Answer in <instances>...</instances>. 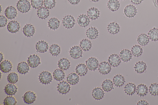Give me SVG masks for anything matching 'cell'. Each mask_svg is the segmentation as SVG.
I'll return each instance as SVG.
<instances>
[{
  "label": "cell",
  "instance_id": "cell-1",
  "mask_svg": "<svg viewBox=\"0 0 158 105\" xmlns=\"http://www.w3.org/2000/svg\"><path fill=\"white\" fill-rule=\"evenodd\" d=\"M17 8L20 12L26 13L30 10L31 5L27 0H20L17 4Z\"/></svg>",
  "mask_w": 158,
  "mask_h": 105
},
{
  "label": "cell",
  "instance_id": "cell-2",
  "mask_svg": "<svg viewBox=\"0 0 158 105\" xmlns=\"http://www.w3.org/2000/svg\"><path fill=\"white\" fill-rule=\"evenodd\" d=\"M39 79L41 83L43 84H50L52 80L51 74L47 71H43L40 75Z\"/></svg>",
  "mask_w": 158,
  "mask_h": 105
},
{
  "label": "cell",
  "instance_id": "cell-3",
  "mask_svg": "<svg viewBox=\"0 0 158 105\" xmlns=\"http://www.w3.org/2000/svg\"><path fill=\"white\" fill-rule=\"evenodd\" d=\"M63 24L66 28L70 29L74 26L75 24V21L74 18L72 16H67L63 19Z\"/></svg>",
  "mask_w": 158,
  "mask_h": 105
},
{
  "label": "cell",
  "instance_id": "cell-4",
  "mask_svg": "<svg viewBox=\"0 0 158 105\" xmlns=\"http://www.w3.org/2000/svg\"><path fill=\"white\" fill-rule=\"evenodd\" d=\"M28 63L31 67L36 68L40 64V59L37 55H32L28 58Z\"/></svg>",
  "mask_w": 158,
  "mask_h": 105
},
{
  "label": "cell",
  "instance_id": "cell-5",
  "mask_svg": "<svg viewBox=\"0 0 158 105\" xmlns=\"http://www.w3.org/2000/svg\"><path fill=\"white\" fill-rule=\"evenodd\" d=\"M86 65L88 68L91 71L96 70L99 66V62L97 59L91 57L86 61Z\"/></svg>",
  "mask_w": 158,
  "mask_h": 105
},
{
  "label": "cell",
  "instance_id": "cell-6",
  "mask_svg": "<svg viewBox=\"0 0 158 105\" xmlns=\"http://www.w3.org/2000/svg\"><path fill=\"white\" fill-rule=\"evenodd\" d=\"M57 88L59 91L63 94L68 93L71 89L69 84L67 82L64 81L58 84Z\"/></svg>",
  "mask_w": 158,
  "mask_h": 105
},
{
  "label": "cell",
  "instance_id": "cell-7",
  "mask_svg": "<svg viewBox=\"0 0 158 105\" xmlns=\"http://www.w3.org/2000/svg\"><path fill=\"white\" fill-rule=\"evenodd\" d=\"M83 53L81 48L78 46L72 47L70 51L71 56L74 59H77L82 56Z\"/></svg>",
  "mask_w": 158,
  "mask_h": 105
},
{
  "label": "cell",
  "instance_id": "cell-8",
  "mask_svg": "<svg viewBox=\"0 0 158 105\" xmlns=\"http://www.w3.org/2000/svg\"><path fill=\"white\" fill-rule=\"evenodd\" d=\"M137 10L132 5L127 6L124 10V13L126 16L129 18L134 17L136 14Z\"/></svg>",
  "mask_w": 158,
  "mask_h": 105
},
{
  "label": "cell",
  "instance_id": "cell-9",
  "mask_svg": "<svg viewBox=\"0 0 158 105\" xmlns=\"http://www.w3.org/2000/svg\"><path fill=\"white\" fill-rule=\"evenodd\" d=\"M36 94L31 91L26 92L23 96L25 102L28 104L33 103L36 100Z\"/></svg>",
  "mask_w": 158,
  "mask_h": 105
},
{
  "label": "cell",
  "instance_id": "cell-10",
  "mask_svg": "<svg viewBox=\"0 0 158 105\" xmlns=\"http://www.w3.org/2000/svg\"><path fill=\"white\" fill-rule=\"evenodd\" d=\"M111 67L110 64L107 62L101 63L99 67V72L103 75L107 74L111 71Z\"/></svg>",
  "mask_w": 158,
  "mask_h": 105
},
{
  "label": "cell",
  "instance_id": "cell-11",
  "mask_svg": "<svg viewBox=\"0 0 158 105\" xmlns=\"http://www.w3.org/2000/svg\"><path fill=\"white\" fill-rule=\"evenodd\" d=\"M5 14L7 18L11 20L14 19L17 16V12L16 9L12 6L9 7L5 10Z\"/></svg>",
  "mask_w": 158,
  "mask_h": 105
},
{
  "label": "cell",
  "instance_id": "cell-12",
  "mask_svg": "<svg viewBox=\"0 0 158 105\" xmlns=\"http://www.w3.org/2000/svg\"><path fill=\"white\" fill-rule=\"evenodd\" d=\"M88 17L85 15H82L79 16L77 19V22L79 25L83 27L87 26L90 23Z\"/></svg>",
  "mask_w": 158,
  "mask_h": 105
},
{
  "label": "cell",
  "instance_id": "cell-13",
  "mask_svg": "<svg viewBox=\"0 0 158 105\" xmlns=\"http://www.w3.org/2000/svg\"><path fill=\"white\" fill-rule=\"evenodd\" d=\"M20 28L19 24L15 21H11L7 26L8 30L12 33H15L19 31Z\"/></svg>",
  "mask_w": 158,
  "mask_h": 105
},
{
  "label": "cell",
  "instance_id": "cell-14",
  "mask_svg": "<svg viewBox=\"0 0 158 105\" xmlns=\"http://www.w3.org/2000/svg\"><path fill=\"white\" fill-rule=\"evenodd\" d=\"M23 32L24 35L28 37L33 36L35 32L34 26L31 24H27L23 29Z\"/></svg>",
  "mask_w": 158,
  "mask_h": 105
},
{
  "label": "cell",
  "instance_id": "cell-15",
  "mask_svg": "<svg viewBox=\"0 0 158 105\" xmlns=\"http://www.w3.org/2000/svg\"><path fill=\"white\" fill-rule=\"evenodd\" d=\"M48 47V43L44 41H39L36 45V49L37 51L41 53L47 52Z\"/></svg>",
  "mask_w": 158,
  "mask_h": 105
},
{
  "label": "cell",
  "instance_id": "cell-16",
  "mask_svg": "<svg viewBox=\"0 0 158 105\" xmlns=\"http://www.w3.org/2000/svg\"><path fill=\"white\" fill-rule=\"evenodd\" d=\"M120 57L124 62H128L132 59V54L131 52L128 49H124L120 52Z\"/></svg>",
  "mask_w": 158,
  "mask_h": 105
},
{
  "label": "cell",
  "instance_id": "cell-17",
  "mask_svg": "<svg viewBox=\"0 0 158 105\" xmlns=\"http://www.w3.org/2000/svg\"><path fill=\"white\" fill-rule=\"evenodd\" d=\"M108 60L109 64L114 67L118 66L121 62L120 57L115 54L111 55L109 56Z\"/></svg>",
  "mask_w": 158,
  "mask_h": 105
},
{
  "label": "cell",
  "instance_id": "cell-18",
  "mask_svg": "<svg viewBox=\"0 0 158 105\" xmlns=\"http://www.w3.org/2000/svg\"><path fill=\"white\" fill-rule=\"evenodd\" d=\"M1 69L4 72L7 73L10 72L13 67V65L10 61L5 60L1 64Z\"/></svg>",
  "mask_w": 158,
  "mask_h": 105
},
{
  "label": "cell",
  "instance_id": "cell-19",
  "mask_svg": "<svg viewBox=\"0 0 158 105\" xmlns=\"http://www.w3.org/2000/svg\"><path fill=\"white\" fill-rule=\"evenodd\" d=\"M99 32L96 28L91 27L88 29L86 32V35L89 39L93 40L96 39L98 37Z\"/></svg>",
  "mask_w": 158,
  "mask_h": 105
},
{
  "label": "cell",
  "instance_id": "cell-20",
  "mask_svg": "<svg viewBox=\"0 0 158 105\" xmlns=\"http://www.w3.org/2000/svg\"><path fill=\"white\" fill-rule=\"evenodd\" d=\"M87 15L89 18L91 20H95L99 17V11L96 8H90L87 12Z\"/></svg>",
  "mask_w": 158,
  "mask_h": 105
},
{
  "label": "cell",
  "instance_id": "cell-21",
  "mask_svg": "<svg viewBox=\"0 0 158 105\" xmlns=\"http://www.w3.org/2000/svg\"><path fill=\"white\" fill-rule=\"evenodd\" d=\"M146 63L143 61L137 62L134 67L135 71L138 73H142L144 72L146 70Z\"/></svg>",
  "mask_w": 158,
  "mask_h": 105
},
{
  "label": "cell",
  "instance_id": "cell-22",
  "mask_svg": "<svg viewBox=\"0 0 158 105\" xmlns=\"http://www.w3.org/2000/svg\"><path fill=\"white\" fill-rule=\"evenodd\" d=\"M30 67L27 63L25 62L19 64L17 68L18 72L22 74H26L29 70Z\"/></svg>",
  "mask_w": 158,
  "mask_h": 105
},
{
  "label": "cell",
  "instance_id": "cell-23",
  "mask_svg": "<svg viewBox=\"0 0 158 105\" xmlns=\"http://www.w3.org/2000/svg\"><path fill=\"white\" fill-rule=\"evenodd\" d=\"M104 92L100 88H96L94 89L92 92L93 98L97 100H100L103 97Z\"/></svg>",
  "mask_w": 158,
  "mask_h": 105
},
{
  "label": "cell",
  "instance_id": "cell-24",
  "mask_svg": "<svg viewBox=\"0 0 158 105\" xmlns=\"http://www.w3.org/2000/svg\"><path fill=\"white\" fill-rule=\"evenodd\" d=\"M18 88L17 87L13 84H9L6 86L5 90L7 95H13L17 92Z\"/></svg>",
  "mask_w": 158,
  "mask_h": 105
},
{
  "label": "cell",
  "instance_id": "cell-25",
  "mask_svg": "<svg viewBox=\"0 0 158 105\" xmlns=\"http://www.w3.org/2000/svg\"><path fill=\"white\" fill-rule=\"evenodd\" d=\"M67 80L68 82L71 85L76 84L79 82V77L77 74L72 73L68 76Z\"/></svg>",
  "mask_w": 158,
  "mask_h": 105
},
{
  "label": "cell",
  "instance_id": "cell-26",
  "mask_svg": "<svg viewBox=\"0 0 158 105\" xmlns=\"http://www.w3.org/2000/svg\"><path fill=\"white\" fill-rule=\"evenodd\" d=\"M108 32L112 34H117L120 31V27L116 23L113 22L109 24L107 27Z\"/></svg>",
  "mask_w": 158,
  "mask_h": 105
},
{
  "label": "cell",
  "instance_id": "cell-27",
  "mask_svg": "<svg viewBox=\"0 0 158 105\" xmlns=\"http://www.w3.org/2000/svg\"><path fill=\"white\" fill-rule=\"evenodd\" d=\"M148 92V88L144 84H141L138 85L136 89L137 95L140 96H144L147 95Z\"/></svg>",
  "mask_w": 158,
  "mask_h": 105
},
{
  "label": "cell",
  "instance_id": "cell-28",
  "mask_svg": "<svg viewBox=\"0 0 158 105\" xmlns=\"http://www.w3.org/2000/svg\"><path fill=\"white\" fill-rule=\"evenodd\" d=\"M124 91L125 92L129 95H132L136 92V85L132 83L127 84L124 88Z\"/></svg>",
  "mask_w": 158,
  "mask_h": 105
},
{
  "label": "cell",
  "instance_id": "cell-29",
  "mask_svg": "<svg viewBox=\"0 0 158 105\" xmlns=\"http://www.w3.org/2000/svg\"><path fill=\"white\" fill-rule=\"evenodd\" d=\"M109 9L112 12L118 10L120 7V4L117 0H109L107 3Z\"/></svg>",
  "mask_w": 158,
  "mask_h": 105
},
{
  "label": "cell",
  "instance_id": "cell-30",
  "mask_svg": "<svg viewBox=\"0 0 158 105\" xmlns=\"http://www.w3.org/2000/svg\"><path fill=\"white\" fill-rule=\"evenodd\" d=\"M58 65L59 67L61 69L66 70L69 68L70 66V63L67 59L63 58L59 60Z\"/></svg>",
  "mask_w": 158,
  "mask_h": 105
},
{
  "label": "cell",
  "instance_id": "cell-31",
  "mask_svg": "<svg viewBox=\"0 0 158 105\" xmlns=\"http://www.w3.org/2000/svg\"><path fill=\"white\" fill-rule=\"evenodd\" d=\"M76 73L81 76H84L87 73L88 70L86 66L84 64H80L76 68Z\"/></svg>",
  "mask_w": 158,
  "mask_h": 105
},
{
  "label": "cell",
  "instance_id": "cell-32",
  "mask_svg": "<svg viewBox=\"0 0 158 105\" xmlns=\"http://www.w3.org/2000/svg\"><path fill=\"white\" fill-rule=\"evenodd\" d=\"M50 12L46 8L42 7L40 8L37 11L38 16L41 19H45L48 17Z\"/></svg>",
  "mask_w": 158,
  "mask_h": 105
},
{
  "label": "cell",
  "instance_id": "cell-33",
  "mask_svg": "<svg viewBox=\"0 0 158 105\" xmlns=\"http://www.w3.org/2000/svg\"><path fill=\"white\" fill-rule=\"evenodd\" d=\"M137 41L140 45L142 46H144L147 45L149 43V39L147 35L144 34H142L138 36Z\"/></svg>",
  "mask_w": 158,
  "mask_h": 105
},
{
  "label": "cell",
  "instance_id": "cell-34",
  "mask_svg": "<svg viewBox=\"0 0 158 105\" xmlns=\"http://www.w3.org/2000/svg\"><path fill=\"white\" fill-rule=\"evenodd\" d=\"M60 23V22L58 19L53 18L49 20L48 26L51 29L55 30L59 28Z\"/></svg>",
  "mask_w": 158,
  "mask_h": 105
},
{
  "label": "cell",
  "instance_id": "cell-35",
  "mask_svg": "<svg viewBox=\"0 0 158 105\" xmlns=\"http://www.w3.org/2000/svg\"><path fill=\"white\" fill-rule=\"evenodd\" d=\"M113 82L116 86L120 87L124 85L125 82L124 79L121 75H117L114 77Z\"/></svg>",
  "mask_w": 158,
  "mask_h": 105
},
{
  "label": "cell",
  "instance_id": "cell-36",
  "mask_svg": "<svg viewBox=\"0 0 158 105\" xmlns=\"http://www.w3.org/2000/svg\"><path fill=\"white\" fill-rule=\"evenodd\" d=\"M102 86L104 91L107 92L109 91L113 88V83L110 80L107 79L103 82Z\"/></svg>",
  "mask_w": 158,
  "mask_h": 105
},
{
  "label": "cell",
  "instance_id": "cell-37",
  "mask_svg": "<svg viewBox=\"0 0 158 105\" xmlns=\"http://www.w3.org/2000/svg\"><path fill=\"white\" fill-rule=\"evenodd\" d=\"M80 45L81 48L85 51H89L91 47V41L86 39L83 40L81 41Z\"/></svg>",
  "mask_w": 158,
  "mask_h": 105
},
{
  "label": "cell",
  "instance_id": "cell-38",
  "mask_svg": "<svg viewBox=\"0 0 158 105\" xmlns=\"http://www.w3.org/2000/svg\"><path fill=\"white\" fill-rule=\"evenodd\" d=\"M53 76L55 80L61 81L64 78L65 73L62 69H58L54 72Z\"/></svg>",
  "mask_w": 158,
  "mask_h": 105
},
{
  "label": "cell",
  "instance_id": "cell-39",
  "mask_svg": "<svg viewBox=\"0 0 158 105\" xmlns=\"http://www.w3.org/2000/svg\"><path fill=\"white\" fill-rule=\"evenodd\" d=\"M149 39L153 41H158V29L154 28L151 30L148 33Z\"/></svg>",
  "mask_w": 158,
  "mask_h": 105
},
{
  "label": "cell",
  "instance_id": "cell-40",
  "mask_svg": "<svg viewBox=\"0 0 158 105\" xmlns=\"http://www.w3.org/2000/svg\"><path fill=\"white\" fill-rule=\"evenodd\" d=\"M131 52L132 55L135 57H138L142 55L143 50L140 46L135 45L132 48Z\"/></svg>",
  "mask_w": 158,
  "mask_h": 105
},
{
  "label": "cell",
  "instance_id": "cell-41",
  "mask_svg": "<svg viewBox=\"0 0 158 105\" xmlns=\"http://www.w3.org/2000/svg\"><path fill=\"white\" fill-rule=\"evenodd\" d=\"M61 49L60 46L57 45L53 44L50 47V52L53 56H57L60 52Z\"/></svg>",
  "mask_w": 158,
  "mask_h": 105
},
{
  "label": "cell",
  "instance_id": "cell-42",
  "mask_svg": "<svg viewBox=\"0 0 158 105\" xmlns=\"http://www.w3.org/2000/svg\"><path fill=\"white\" fill-rule=\"evenodd\" d=\"M8 81L11 84H15L18 80V76L16 73L12 72L9 74L8 76Z\"/></svg>",
  "mask_w": 158,
  "mask_h": 105
},
{
  "label": "cell",
  "instance_id": "cell-43",
  "mask_svg": "<svg viewBox=\"0 0 158 105\" xmlns=\"http://www.w3.org/2000/svg\"><path fill=\"white\" fill-rule=\"evenodd\" d=\"M149 91L152 95L154 96L158 95V84L156 83L152 84L149 87Z\"/></svg>",
  "mask_w": 158,
  "mask_h": 105
},
{
  "label": "cell",
  "instance_id": "cell-44",
  "mask_svg": "<svg viewBox=\"0 0 158 105\" xmlns=\"http://www.w3.org/2000/svg\"><path fill=\"white\" fill-rule=\"evenodd\" d=\"M4 103L5 105H15L17 102L14 97L9 96L5 99Z\"/></svg>",
  "mask_w": 158,
  "mask_h": 105
},
{
  "label": "cell",
  "instance_id": "cell-45",
  "mask_svg": "<svg viewBox=\"0 0 158 105\" xmlns=\"http://www.w3.org/2000/svg\"><path fill=\"white\" fill-rule=\"evenodd\" d=\"M31 5L35 9L41 8L43 4V0H32Z\"/></svg>",
  "mask_w": 158,
  "mask_h": 105
},
{
  "label": "cell",
  "instance_id": "cell-46",
  "mask_svg": "<svg viewBox=\"0 0 158 105\" xmlns=\"http://www.w3.org/2000/svg\"><path fill=\"white\" fill-rule=\"evenodd\" d=\"M44 5L48 9H52L54 8L55 5V0H44Z\"/></svg>",
  "mask_w": 158,
  "mask_h": 105
},
{
  "label": "cell",
  "instance_id": "cell-47",
  "mask_svg": "<svg viewBox=\"0 0 158 105\" xmlns=\"http://www.w3.org/2000/svg\"><path fill=\"white\" fill-rule=\"evenodd\" d=\"M7 23V20L6 18L4 16H1L0 17V27L1 28L5 26Z\"/></svg>",
  "mask_w": 158,
  "mask_h": 105
},
{
  "label": "cell",
  "instance_id": "cell-48",
  "mask_svg": "<svg viewBox=\"0 0 158 105\" xmlns=\"http://www.w3.org/2000/svg\"><path fill=\"white\" fill-rule=\"evenodd\" d=\"M69 2L72 5H75L79 3L80 0H68Z\"/></svg>",
  "mask_w": 158,
  "mask_h": 105
},
{
  "label": "cell",
  "instance_id": "cell-49",
  "mask_svg": "<svg viewBox=\"0 0 158 105\" xmlns=\"http://www.w3.org/2000/svg\"><path fill=\"white\" fill-rule=\"evenodd\" d=\"M149 103L145 100H140L137 103L138 105H148Z\"/></svg>",
  "mask_w": 158,
  "mask_h": 105
},
{
  "label": "cell",
  "instance_id": "cell-50",
  "mask_svg": "<svg viewBox=\"0 0 158 105\" xmlns=\"http://www.w3.org/2000/svg\"><path fill=\"white\" fill-rule=\"evenodd\" d=\"M131 2L133 4L138 5L141 3L143 0H131Z\"/></svg>",
  "mask_w": 158,
  "mask_h": 105
},
{
  "label": "cell",
  "instance_id": "cell-51",
  "mask_svg": "<svg viewBox=\"0 0 158 105\" xmlns=\"http://www.w3.org/2000/svg\"><path fill=\"white\" fill-rule=\"evenodd\" d=\"M3 59V54L1 52V61H0V62H1Z\"/></svg>",
  "mask_w": 158,
  "mask_h": 105
},
{
  "label": "cell",
  "instance_id": "cell-52",
  "mask_svg": "<svg viewBox=\"0 0 158 105\" xmlns=\"http://www.w3.org/2000/svg\"><path fill=\"white\" fill-rule=\"evenodd\" d=\"M91 1L93 2H98L99 1V0H91Z\"/></svg>",
  "mask_w": 158,
  "mask_h": 105
},
{
  "label": "cell",
  "instance_id": "cell-53",
  "mask_svg": "<svg viewBox=\"0 0 158 105\" xmlns=\"http://www.w3.org/2000/svg\"><path fill=\"white\" fill-rule=\"evenodd\" d=\"M157 5L158 6V0H157Z\"/></svg>",
  "mask_w": 158,
  "mask_h": 105
},
{
  "label": "cell",
  "instance_id": "cell-54",
  "mask_svg": "<svg viewBox=\"0 0 158 105\" xmlns=\"http://www.w3.org/2000/svg\"><path fill=\"white\" fill-rule=\"evenodd\" d=\"M120 1H123V0H120Z\"/></svg>",
  "mask_w": 158,
  "mask_h": 105
}]
</instances>
